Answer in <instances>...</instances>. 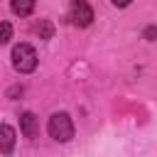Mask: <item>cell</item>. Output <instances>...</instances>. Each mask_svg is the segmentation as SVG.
I'll return each mask as SVG.
<instances>
[{
    "label": "cell",
    "mask_w": 157,
    "mask_h": 157,
    "mask_svg": "<svg viewBox=\"0 0 157 157\" xmlns=\"http://www.w3.org/2000/svg\"><path fill=\"white\" fill-rule=\"evenodd\" d=\"M12 66L20 74H32L37 69V52H34V47L25 44V42L15 44V49H12Z\"/></svg>",
    "instance_id": "cell-1"
},
{
    "label": "cell",
    "mask_w": 157,
    "mask_h": 157,
    "mask_svg": "<svg viewBox=\"0 0 157 157\" xmlns=\"http://www.w3.org/2000/svg\"><path fill=\"white\" fill-rule=\"evenodd\" d=\"M47 130L56 142H69L74 137V123H71L69 113H54L47 123Z\"/></svg>",
    "instance_id": "cell-2"
},
{
    "label": "cell",
    "mask_w": 157,
    "mask_h": 157,
    "mask_svg": "<svg viewBox=\"0 0 157 157\" xmlns=\"http://www.w3.org/2000/svg\"><path fill=\"white\" fill-rule=\"evenodd\" d=\"M69 20L76 25V27H88L93 22V10L86 0H74L71 7H69Z\"/></svg>",
    "instance_id": "cell-3"
},
{
    "label": "cell",
    "mask_w": 157,
    "mask_h": 157,
    "mask_svg": "<svg viewBox=\"0 0 157 157\" xmlns=\"http://www.w3.org/2000/svg\"><path fill=\"white\" fill-rule=\"evenodd\" d=\"M20 130H22V135L25 137H29V140H34L37 137V132H39V123H37V115L34 113H22L20 115Z\"/></svg>",
    "instance_id": "cell-4"
},
{
    "label": "cell",
    "mask_w": 157,
    "mask_h": 157,
    "mask_svg": "<svg viewBox=\"0 0 157 157\" xmlns=\"http://www.w3.org/2000/svg\"><path fill=\"white\" fill-rule=\"evenodd\" d=\"M12 150H15V130L7 123H2L0 125V155H12Z\"/></svg>",
    "instance_id": "cell-5"
},
{
    "label": "cell",
    "mask_w": 157,
    "mask_h": 157,
    "mask_svg": "<svg viewBox=\"0 0 157 157\" xmlns=\"http://www.w3.org/2000/svg\"><path fill=\"white\" fill-rule=\"evenodd\" d=\"M34 2H37V0H12V2H10V7H12V12H15V15L27 17V15L34 10Z\"/></svg>",
    "instance_id": "cell-6"
},
{
    "label": "cell",
    "mask_w": 157,
    "mask_h": 157,
    "mask_svg": "<svg viewBox=\"0 0 157 157\" xmlns=\"http://www.w3.org/2000/svg\"><path fill=\"white\" fill-rule=\"evenodd\" d=\"M37 34H39V39H49V37L54 34V25H52L49 20H42V22L37 25Z\"/></svg>",
    "instance_id": "cell-7"
},
{
    "label": "cell",
    "mask_w": 157,
    "mask_h": 157,
    "mask_svg": "<svg viewBox=\"0 0 157 157\" xmlns=\"http://www.w3.org/2000/svg\"><path fill=\"white\" fill-rule=\"evenodd\" d=\"M12 39V25L10 22H0V44H7Z\"/></svg>",
    "instance_id": "cell-8"
},
{
    "label": "cell",
    "mask_w": 157,
    "mask_h": 157,
    "mask_svg": "<svg viewBox=\"0 0 157 157\" xmlns=\"http://www.w3.org/2000/svg\"><path fill=\"white\" fill-rule=\"evenodd\" d=\"M145 37H147V39L157 37V27H147V29H145Z\"/></svg>",
    "instance_id": "cell-9"
},
{
    "label": "cell",
    "mask_w": 157,
    "mask_h": 157,
    "mask_svg": "<svg viewBox=\"0 0 157 157\" xmlns=\"http://www.w3.org/2000/svg\"><path fill=\"white\" fill-rule=\"evenodd\" d=\"M130 2H132V0H113V5H115V7H128Z\"/></svg>",
    "instance_id": "cell-10"
}]
</instances>
